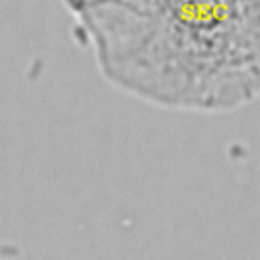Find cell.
<instances>
[{
  "label": "cell",
  "mask_w": 260,
  "mask_h": 260,
  "mask_svg": "<svg viewBox=\"0 0 260 260\" xmlns=\"http://www.w3.org/2000/svg\"><path fill=\"white\" fill-rule=\"evenodd\" d=\"M100 75L177 112H230L260 93V0H61Z\"/></svg>",
  "instance_id": "obj_1"
}]
</instances>
